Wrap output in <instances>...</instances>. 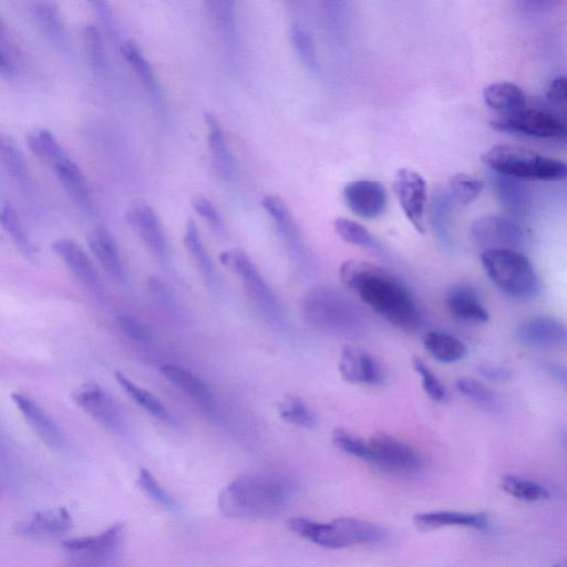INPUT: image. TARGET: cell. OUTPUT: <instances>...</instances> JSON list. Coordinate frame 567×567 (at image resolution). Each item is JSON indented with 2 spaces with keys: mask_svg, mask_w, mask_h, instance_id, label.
I'll list each match as a JSON object with an SVG mask.
<instances>
[{
  "mask_svg": "<svg viewBox=\"0 0 567 567\" xmlns=\"http://www.w3.org/2000/svg\"><path fill=\"white\" fill-rule=\"evenodd\" d=\"M343 284L356 292L364 304L385 321L406 332L421 326L414 297L394 274L375 264L347 261L339 271Z\"/></svg>",
  "mask_w": 567,
  "mask_h": 567,
  "instance_id": "6da1fadb",
  "label": "cell"
},
{
  "mask_svg": "<svg viewBox=\"0 0 567 567\" xmlns=\"http://www.w3.org/2000/svg\"><path fill=\"white\" fill-rule=\"evenodd\" d=\"M292 478L277 472L245 474L226 486L219 508L226 518L270 520L286 511L295 496Z\"/></svg>",
  "mask_w": 567,
  "mask_h": 567,
  "instance_id": "7a4b0ae2",
  "label": "cell"
},
{
  "mask_svg": "<svg viewBox=\"0 0 567 567\" xmlns=\"http://www.w3.org/2000/svg\"><path fill=\"white\" fill-rule=\"evenodd\" d=\"M482 161L497 174L521 181H561L567 171L562 161L514 144L494 146L483 154Z\"/></svg>",
  "mask_w": 567,
  "mask_h": 567,
  "instance_id": "3957f363",
  "label": "cell"
},
{
  "mask_svg": "<svg viewBox=\"0 0 567 567\" xmlns=\"http://www.w3.org/2000/svg\"><path fill=\"white\" fill-rule=\"evenodd\" d=\"M288 528L322 548L333 550L380 543L386 539V532L378 525L353 518H339L329 523L294 518L288 522Z\"/></svg>",
  "mask_w": 567,
  "mask_h": 567,
  "instance_id": "277c9868",
  "label": "cell"
},
{
  "mask_svg": "<svg viewBox=\"0 0 567 567\" xmlns=\"http://www.w3.org/2000/svg\"><path fill=\"white\" fill-rule=\"evenodd\" d=\"M481 264L491 282L513 297H531L539 291V277L527 256L519 251H482Z\"/></svg>",
  "mask_w": 567,
  "mask_h": 567,
  "instance_id": "5b68a950",
  "label": "cell"
},
{
  "mask_svg": "<svg viewBox=\"0 0 567 567\" xmlns=\"http://www.w3.org/2000/svg\"><path fill=\"white\" fill-rule=\"evenodd\" d=\"M305 321L319 331L343 333L352 329L358 316L354 305L333 287L311 288L302 301Z\"/></svg>",
  "mask_w": 567,
  "mask_h": 567,
  "instance_id": "8992f818",
  "label": "cell"
},
{
  "mask_svg": "<svg viewBox=\"0 0 567 567\" xmlns=\"http://www.w3.org/2000/svg\"><path fill=\"white\" fill-rule=\"evenodd\" d=\"M220 261L226 268H229L230 271L241 278L247 293L268 321L277 326L286 324V309L280 297L265 281L259 268L256 267L249 255L241 250L226 251L221 254Z\"/></svg>",
  "mask_w": 567,
  "mask_h": 567,
  "instance_id": "52a82bcc",
  "label": "cell"
},
{
  "mask_svg": "<svg viewBox=\"0 0 567 567\" xmlns=\"http://www.w3.org/2000/svg\"><path fill=\"white\" fill-rule=\"evenodd\" d=\"M123 541H125V527L121 523H116L100 534L67 540L63 546L71 558L78 563L103 566L120 558Z\"/></svg>",
  "mask_w": 567,
  "mask_h": 567,
  "instance_id": "ba28073f",
  "label": "cell"
},
{
  "mask_svg": "<svg viewBox=\"0 0 567 567\" xmlns=\"http://www.w3.org/2000/svg\"><path fill=\"white\" fill-rule=\"evenodd\" d=\"M491 127L500 132L524 134V136L540 139H564L566 136L565 122L550 112L521 109L503 113L490 123Z\"/></svg>",
  "mask_w": 567,
  "mask_h": 567,
  "instance_id": "9c48e42d",
  "label": "cell"
},
{
  "mask_svg": "<svg viewBox=\"0 0 567 567\" xmlns=\"http://www.w3.org/2000/svg\"><path fill=\"white\" fill-rule=\"evenodd\" d=\"M75 404L103 428L123 435L127 420L118 402L94 381L82 384L71 395Z\"/></svg>",
  "mask_w": 567,
  "mask_h": 567,
  "instance_id": "30bf717a",
  "label": "cell"
},
{
  "mask_svg": "<svg viewBox=\"0 0 567 567\" xmlns=\"http://www.w3.org/2000/svg\"><path fill=\"white\" fill-rule=\"evenodd\" d=\"M367 446V462L386 471L410 474L418 472L422 467V460L414 448L385 432H376L370 436Z\"/></svg>",
  "mask_w": 567,
  "mask_h": 567,
  "instance_id": "8fae6325",
  "label": "cell"
},
{
  "mask_svg": "<svg viewBox=\"0 0 567 567\" xmlns=\"http://www.w3.org/2000/svg\"><path fill=\"white\" fill-rule=\"evenodd\" d=\"M470 233L473 242L483 251H518L525 241L521 226L503 216H483L472 224Z\"/></svg>",
  "mask_w": 567,
  "mask_h": 567,
  "instance_id": "7c38bea8",
  "label": "cell"
},
{
  "mask_svg": "<svg viewBox=\"0 0 567 567\" xmlns=\"http://www.w3.org/2000/svg\"><path fill=\"white\" fill-rule=\"evenodd\" d=\"M126 219L133 232L154 256L164 262L169 260L170 249L166 231L159 215L150 204L134 202L126 213Z\"/></svg>",
  "mask_w": 567,
  "mask_h": 567,
  "instance_id": "4fadbf2b",
  "label": "cell"
},
{
  "mask_svg": "<svg viewBox=\"0 0 567 567\" xmlns=\"http://www.w3.org/2000/svg\"><path fill=\"white\" fill-rule=\"evenodd\" d=\"M394 191L406 218L417 232L424 234L427 203V184L424 178L414 170L401 169L396 173Z\"/></svg>",
  "mask_w": 567,
  "mask_h": 567,
  "instance_id": "5bb4252c",
  "label": "cell"
},
{
  "mask_svg": "<svg viewBox=\"0 0 567 567\" xmlns=\"http://www.w3.org/2000/svg\"><path fill=\"white\" fill-rule=\"evenodd\" d=\"M338 369L349 384L376 386L384 383L385 375L377 360L357 346H344L340 353Z\"/></svg>",
  "mask_w": 567,
  "mask_h": 567,
  "instance_id": "9a60e30c",
  "label": "cell"
},
{
  "mask_svg": "<svg viewBox=\"0 0 567 567\" xmlns=\"http://www.w3.org/2000/svg\"><path fill=\"white\" fill-rule=\"evenodd\" d=\"M344 199L348 208L362 219H376L387 208L386 190L383 184L376 181L358 180L348 183L344 189Z\"/></svg>",
  "mask_w": 567,
  "mask_h": 567,
  "instance_id": "2e32d148",
  "label": "cell"
},
{
  "mask_svg": "<svg viewBox=\"0 0 567 567\" xmlns=\"http://www.w3.org/2000/svg\"><path fill=\"white\" fill-rule=\"evenodd\" d=\"M72 518L64 508L39 511L19 522L16 533L22 538L32 540L58 539L72 529Z\"/></svg>",
  "mask_w": 567,
  "mask_h": 567,
  "instance_id": "e0dca14e",
  "label": "cell"
},
{
  "mask_svg": "<svg viewBox=\"0 0 567 567\" xmlns=\"http://www.w3.org/2000/svg\"><path fill=\"white\" fill-rule=\"evenodd\" d=\"M16 408L23 415L28 426L49 448L61 450L65 445L63 432L57 422L41 408L35 400L22 393L12 394Z\"/></svg>",
  "mask_w": 567,
  "mask_h": 567,
  "instance_id": "ac0fdd59",
  "label": "cell"
},
{
  "mask_svg": "<svg viewBox=\"0 0 567 567\" xmlns=\"http://www.w3.org/2000/svg\"><path fill=\"white\" fill-rule=\"evenodd\" d=\"M518 337L525 346L554 350L565 347L567 331L565 324L558 318L538 316L521 325Z\"/></svg>",
  "mask_w": 567,
  "mask_h": 567,
  "instance_id": "d6986e66",
  "label": "cell"
},
{
  "mask_svg": "<svg viewBox=\"0 0 567 567\" xmlns=\"http://www.w3.org/2000/svg\"><path fill=\"white\" fill-rule=\"evenodd\" d=\"M263 209L271 216L275 228L282 237L287 250L295 259L302 260L305 256V246L300 229L286 202L277 195H266L261 202Z\"/></svg>",
  "mask_w": 567,
  "mask_h": 567,
  "instance_id": "ffe728a7",
  "label": "cell"
},
{
  "mask_svg": "<svg viewBox=\"0 0 567 567\" xmlns=\"http://www.w3.org/2000/svg\"><path fill=\"white\" fill-rule=\"evenodd\" d=\"M53 251L82 285L91 291H101L102 284L96 267L76 241L59 239L53 243Z\"/></svg>",
  "mask_w": 567,
  "mask_h": 567,
  "instance_id": "44dd1931",
  "label": "cell"
},
{
  "mask_svg": "<svg viewBox=\"0 0 567 567\" xmlns=\"http://www.w3.org/2000/svg\"><path fill=\"white\" fill-rule=\"evenodd\" d=\"M88 244L103 270L116 282L125 283L126 268L115 237L103 226H98L88 235Z\"/></svg>",
  "mask_w": 567,
  "mask_h": 567,
  "instance_id": "7402d4cb",
  "label": "cell"
},
{
  "mask_svg": "<svg viewBox=\"0 0 567 567\" xmlns=\"http://www.w3.org/2000/svg\"><path fill=\"white\" fill-rule=\"evenodd\" d=\"M161 375L174 388H177L204 410L213 411L215 409V399L211 388L192 371L179 366L164 365L161 367Z\"/></svg>",
  "mask_w": 567,
  "mask_h": 567,
  "instance_id": "603a6c76",
  "label": "cell"
},
{
  "mask_svg": "<svg viewBox=\"0 0 567 567\" xmlns=\"http://www.w3.org/2000/svg\"><path fill=\"white\" fill-rule=\"evenodd\" d=\"M204 122L208 129L212 167L220 179L232 181L236 172L235 160L220 122L211 113H205Z\"/></svg>",
  "mask_w": 567,
  "mask_h": 567,
  "instance_id": "cb8c5ba5",
  "label": "cell"
},
{
  "mask_svg": "<svg viewBox=\"0 0 567 567\" xmlns=\"http://www.w3.org/2000/svg\"><path fill=\"white\" fill-rule=\"evenodd\" d=\"M448 311L462 322L483 324L489 322V313L479 295L469 286L453 287L446 297Z\"/></svg>",
  "mask_w": 567,
  "mask_h": 567,
  "instance_id": "d4e9b609",
  "label": "cell"
},
{
  "mask_svg": "<svg viewBox=\"0 0 567 567\" xmlns=\"http://www.w3.org/2000/svg\"><path fill=\"white\" fill-rule=\"evenodd\" d=\"M414 522L421 530L465 527L484 531L489 527V520L484 514L456 511H432L419 513L414 518Z\"/></svg>",
  "mask_w": 567,
  "mask_h": 567,
  "instance_id": "484cf974",
  "label": "cell"
},
{
  "mask_svg": "<svg viewBox=\"0 0 567 567\" xmlns=\"http://www.w3.org/2000/svg\"><path fill=\"white\" fill-rule=\"evenodd\" d=\"M51 169L72 200L86 210H91L92 200L87 179L78 164L69 156L59 160Z\"/></svg>",
  "mask_w": 567,
  "mask_h": 567,
  "instance_id": "4316f807",
  "label": "cell"
},
{
  "mask_svg": "<svg viewBox=\"0 0 567 567\" xmlns=\"http://www.w3.org/2000/svg\"><path fill=\"white\" fill-rule=\"evenodd\" d=\"M121 54L126 59L127 63L131 66L136 75L139 77L142 85L148 90L149 95L154 103L160 108H163V91L159 84L156 72L150 61L137 43L132 40H127L121 46Z\"/></svg>",
  "mask_w": 567,
  "mask_h": 567,
  "instance_id": "83f0119b",
  "label": "cell"
},
{
  "mask_svg": "<svg viewBox=\"0 0 567 567\" xmlns=\"http://www.w3.org/2000/svg\"><path fill=\"white\" fill-rule=\"evenodd\" d=\"M115 378L126 395L134 404L146 411L147 414L162 422H166V424L174 425L175 422H177L168 407L164 405L157 396L150 393L149 390L134 384L133 381L125 374H122L121 371H116Z\"/></svg>",
  "mask_w": 567,
  "mask_h": 567,
  "instance_id": "f1b7e54d",
  "label": "cell"
},
{
  "mask_svg": "<svg viewBox=\"0 0 567 567\" xmlns=\"http://www.w3.org/2000/svg\"><path fill=\"white\" fill-rule=\"evenodd\" d=\"M486 105L502 113H510L527 106V95L521 87L509 81L494 82L483 90Z\"/></svg>",
  "mask_w": 567,
  "mask_h": 567,
  "instance_id": "f546056e",
  "label": "cell"
},
{
  "mask_svg": "<svg viewBox=\"0 0 567 567\" xmlns=\"http://www.w3.org/2000/svg\"><path fill=\"white\" fill-rule=\"evenodd\" d=\"M493 188L505 210L514 215H523L528 212L530 193L521 180L496 173Z\"/></svg>",
  "mask_w": 567,
  "mask_h": 567,
  "instance_id": "4dcf8cb0",
  "label": "cell"
},
{
  "mask_svg": "<svg viewBox=\"0 0 567 567\" xmlns=\"http://www.w3.org/2000/svg\"><path fill=\"white\" fill-rule=\"evenodd\" d=\"M183 241L185 249H187L194 265L197 266L206 283L210 286H214L216 282H218L215 267L211 256L202 241L199 226L194 222V220L190 219L187 225H185Z\"/></svg>",
  "mask_w": 567,
  "mask_h": 567,
  "instance_id": "1f68e13d",
  "label": "cell"
},
{
  "mask_svg": "<svg viewBox=\"0 0 567 567\" xmlns=\"http://www.w3.org/2000/svg\"><path fill=\"white\" fill-rule=\"evenodd\" d=\"M427 353L442 364L460 362L468 354V348L456 336L441 332H429L424 337Z\"/></svg>",
  "mask_w": 567,
  "mask_h": 567,
  "instance_id": "d6a6232c",
  "label": "cell"
},
{
  "mask_svg": "<svg viewBox=\"0 0 567 567\" xmlns=\"http://www.w3.org/2000/svg\"><path fill=\"white\" fill-rule=\"evenodd\" d=\"M0 226L10 236V239L13 240L17 249L26 259L35 261L37 255L36 247L30 240L23 221L20 220V216L13 205L5 203L0 206Z\"/></svg>",
  "mask_w": 567,
  "mask_h": 567,
  "instance_id": "836d02e7",
  "label": "cell"
},
{
  "mask_svg": "<svg viewBox=\"0 0 567 567\" xmlns=\"http://www.w3.org/2000/svg\"><path fill=\"white\" fill-rule=\"evenodd\" d=\"M27 144L34 156L49 164L50 167L68 156L55 134L45 128H36L30 131L27 136Z\"/></svg>",
  "mask_w": 567,
  "mask_h": 567,
  "instance_id": "e575fe53",
  "label": "cell"
},
{
  "mask_svg": "<svg viewBox=\"0 0 567 567\" xmlns=\"http://www.w3.org/2000/svg\"><path fill=\"white\" fill-rule=\"evenodd\" d=\"M0 162L15 181L22 184L28 182L29 171L24 154L15 139L3 131H0Z\"/></svg>",
  "mask_w": 567,
  "mask_h": 567,
  "instance_id": "d590c367",
  "label": "cell"
},
{
  "mask_svg": "<svg viewBox=\"0 0 567 567\" xmlns=\"http://www.w3.org/2000/svg\"><path fill=\"white\" fill-rule=\"evenodd\" d=\"M277 410L278 415L287 424L304 429H313L317 425L315 412L301 397L285 396L278 404Z\"/></svg>",
  "mask_w": 567,
  "mask_h": 567,
  "instance_id": "8d00e7d4",
  "label": "cell"
},
{
  "mask_svg": "<svg viewBox=\"0 0 567 567\" xmlns=\"http://www.w3.org/2000/svg\"><path fill=\"white\" fill-rule=\"evenodd\" d=\"M205 5L216 32L226 43H233L236 34L235 4L229 0H213Z\"/></svg>",
  "mask_w": 567,
  "mask_h": 567,
  "instance_id": "74e56055",
  "label": "cell"
},
{
  "mask_svg": "<svg viewBox=\"0 0 567 567\" xmlns=\"http://www.w3.org/2000/svg\"><path fill=\"white\" fill-rule=\"evenodd\" d=\"M453 201L446 190H437L432 198L431 221L442 243L451 244L450 219Z\"/></svg>",
  "mask_w": 567,
  "mask_h": 567,
  "instance_id": "f35d334b",
  "label": "cell"
},
{
  "mask_svg": "<svg viewBox=\"0 0 567 567\" xmlns=\"http://www.w3.org/2000/svg\"><path fill=\"white\" fill-rule=\"evenodd\" d=\"M334 228L340 239L346 243L363 247V249L380 251L381 244L365 226L355 221L339 218L334 222Z\"/></svg>",
  "mask_w": 567,
  "mask_h": 567,
  "instance_id": "ab89813d",
  "label": "cell"
},
{
  "mask_svg": "<svg viewBox=\"0 0 567 567\" xmlns=\"http://www.w3.org/2000/svg\"><path fill=\"white\" fill-rule=\"evenodd\" d=\"M484 184L465 173L452 175L448 181L447 192L453 203L469 205L476 201L482 193Z\"/></svg>",
  "mask_w": 567,
  "mask_h": 567,
  "instance_id": "60d3db41",
  "label": "cell"
},
{
  "mask_svg": "<svg viewBox=\"0 0 567 567\" xmlns=\"http://www.w3.org/2000/svg\"><path fill=\"white\" fill-rule=\"evenodd\" d=\"M81 43L92 69L103 71L107 67L105 46L99 29L94 25H86L81 30Z\"/></svg>",
  "mask_w": 567,
  "mask_h": 567,
  "instance_id": "b9f144b4",
  "label": "cell"
},
{
  "mask_svg": "<svg viewBox=\"0 0 567 567\" xmlns=\"http://www.w3.org/2000/svg\"><path fill=\"white\" fill-rule=\"evenodd\" d=\"M36 20L44 33L55 41H60L65 35V26L60 10L55 3L41 2L33 8Z\"/></svg>",
  "mask_w": 567,
  "mask_h": 567,
  "instance_id": "7bdbcfd3",
  "label": "cell"
},
{
  "mask_svg": "<svg viewBox=\"0 0 567 567\" xmlns=\"http://www.w3.org/2000/svg\"><path fill=\"white\" fill-rule=\"evenodd\" d=\"M501 487L510 496L524 501H539L550 498L549 491L540 484L519 477H504Z\"/></svg>",
  "mask_w": 567,
  "mask_h": 567,
  "instance_id": "ee69618b",
  "label": "cell"
},
{
  "mask_svg": "<svg viewBox=\"0 0 567 567\" xmlns=\"http://www.w3.org/2000/svg\"><path fill=\"white\" fill-rule=\"evenodd\" d=\"M147 285L153 301L164 313L174 318L182 317L183 309L168 283L164 282L162 278L154 276L149 278Z\"/></svg>",
  "mask_w": 567,
  "mask_h": 567,
  "instance_id": "f6af8a7d",
  "label": "cell"
},
{
  "mask_svg": "<svg viewBox=\"0 0 567 567\" xmlns=\"http://www.w3.org/2000/svg\"><path fill=\"white\" fill-rule=\"evenodd\" d=\"M290 38L298 58L305 67L312 72H318L319 64L312 35L302 26L294 25L290 30Z\"/></svg>",
  "mask_w": 567,
  "mask_h": 567,
  "instance_id": "bcb514c9",
  "label": "cell"
},
{
  "mask_svg": "<svg viewBox=\"0 0 567 567\" xmlns=\"http://www.w3.org/2000/svg\"><path fill=\"white\" fill-rule=\"evenodd\" d=\"M138 486L148 494V496L162 508L171 511L178 512L180 510L177 501L170 496L168 491L164 489L159 481L153 477V474L147 469H140L138 477Z\"/></svg>",
  "mask_w": 567,
  "mask_h": 567,
  "instance_id": "7dc6e473",
  "label": "cell"
},
{
  "mask_svg": "<svg viewBox=\"0 0 567 567\" xmlns=\"http://www.w3.org/2000/svg\"><path fill=\"white\" fill-rule=\"evenodd\" d=\"M456 387L460 394L473 401L474 404L486 409L496 407V394L480 381L463 377L457 380Z\"/></svg>",
  "mask_w": 567,
  "mask_h": 567,
  "instance_id": "c3c4849f",
  "label": "cell"
},
{
  "mask_svg": "<svg viewBox=\"0 0 567 567\" xmlns=\"http://www.w3.org/2000/svg\"><path fill=\"white\" fill-rule=\"evenodd\" d=\"M332 439L335 447L340 451L357 459L367 461L368 446L367 440L363 437L345 428H336L333 431Z\"/></svg>",
  "mask_w": 567,
  "mask_h": 567,
  "instance_id": "681fc988",
  "label": "cell"
},
{
  "mask_svg": "<svg viewBox=\"0 0 567 567\" xmlns=\"http://www.w3.org/2000/svg\"><path fill=\"white\" fill-rule=\"evenodd\" d=\"M119 331L131 342L139 345H149L153 342L154 336L152 329L132 315H121L117 318Z\"/></svg>",
  "mask_w": 567,
  "mask_h": 567,
  "instance_id": "f907efd6",
  "label": "cell"
},
{
  "mask_svg": "<svg viewBox=\"0 0 567 567\" xmlns=\"http://www.w3.org/2000/svg\"><path fill=\"white\" fill-rule=\"evenodd\" d=\"M412 367L420 376L422 388L427 396L436 402H445L447 390L431 369L418 357L412 358Z\"/></svg>",
  "mask_w": 567,
  "mask_h": 567,
  "instance_id": "816d5d0a",
  "label": "cell"
},
{
  "mask_svg": "<svg viewBox=\"0 0 567 567\" xmlns=\"http://www.w3.org/2000/svg\"><path fill=\"white\" fill-rule=\"evenodd\" d=\"M193 209L200 216L206 224L210 226V229L219 237H225L226 226L222 219V216L215 205L208 199L201 197L194 198L192 201Z\"/></svg>",
  "mask_w": 567,
  "mask_h": 567,
  "instance_id": "f5cc1de1",
  "label": "cell"
},
{
  "mask_svg": "<svg viewBox=\"0 0 567 567\" xmlns=\"http://www.w3.org/2000/svg\"><path fill=\"white\" fill-rule=\"evenodd\" d=\"M546 98L556 106H565L567 98V85L564 76L553 79L545 90Z\"/></svg>",
  "mask_w": 567,
  "mask_h": 567,
  "instance_id": "db71d44e",
  "label": "cell"
},
{
  "mask_svg": "<svg viewBox=\"0 0 567 567\" xmlns=\"http://www.w3.org/2000/svg\"><path fill=\"white\" fill-rule=\"evenodd\" d=\"M481 374L493 381H503L510 378L511 373L507 369L494 366H483L480 368Z\"/></svg>",
  "mask_w": 567,
  "mask_h": 567,
  "instance_id": "11a10c76",
  "label": "cell"
},
{
  "mask_svg": "<svg viewBox=\"0 0 567 567\" xmlns=\"http://www.w3.org/2000/svg\"><path fill=\"white\" fill-rule=\"evenodd\" d=\"M544 368L553 379L558 381V383L563 386L566 385V370L564 367L558 364L548 363L544 366Z\"/></svg>",
  "mask_w": 567,
  "mask_h": 567,
  "instance_id": "9f6ffc18",
  "label": "cell"
},
{
  "mask_svg": "<svg viewBox=\"0 0 567 567\" xmlns=\"http://www.w3.org/2000/svg\"><path fill=\"white\" fill-rule=\"evenodd\" d=\"M15 71L16 69L13 61L10 60L4 50L0 49V75L12 77L15 74Z\"/></svg>",
  "mask_w": 567,
  "mask_h": 567,
  "instance_id": "6f0895ef",
  "label": "cell"
},
{
  "mask_svg": "<svg viewBox=\"0 0 567 567\" xmlns=\"http://www.w3.org/2000/svg\"><path fill=\"white\" fill-rule=\"evenodd\" d=\"M2 28H3V22H2V19H0V29H2Z\"/></svg>",
  "mask_w": 567,
  "mask_h": 567,
  "instance_id": "680465c9",
  "label": "cell"
},
{
  "mask_svg": "<svg viewBox=\"0 0 567 567\" xmlns=\"http://www.w3.org/2000/svg\"><path fill=\"white\" fill-rule=\"evenodd\" d=\"M0 240H2V237H0Z\"/></svg>",
  "mask_w": 567,
  "mask_h": 567,
  "instance_id": "91938a15",
  "label": "cell"
}]
</instances>
